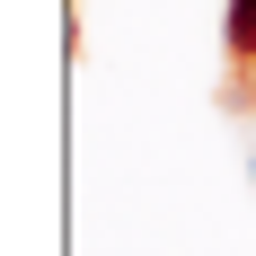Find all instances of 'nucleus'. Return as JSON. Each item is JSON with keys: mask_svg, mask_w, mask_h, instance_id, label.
Segmentation results:
<instances>
[{"mask_svg": "<svg viewBox=\"0 0 256 256\" xmlns=\"http://www.w3.org/2000/svg\"><path fill=\"white\" fill-rule=\"evenodd\" d=\"M221 62H230V106H256V0H221Z\"/></svg>", "mask_w": 256, "mask_h": 256, "instance_id": "obj_1", "label": "nucleus"}]
</instances>
